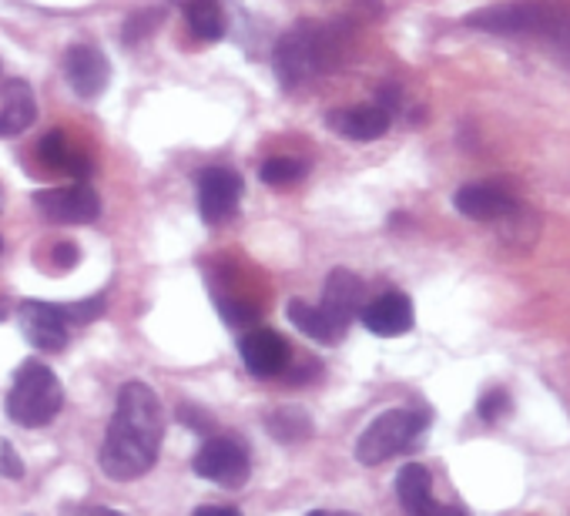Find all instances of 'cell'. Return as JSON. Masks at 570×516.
I'll list each match as a JSON object with an SVG mask.
<instances>
[{
    "label": "cell",
    "instance_id": "obj_1",
    "mask_svg": "<svg viewBox=\"0 0 570 516\" xmlns=\"http://www.w3.org/2000/svg\"><path fill=\"white\" fill-rule=\"evenodd\" d=\"M161 436H165V413L155 389L148 383H128L118 393L115 419L108 423L98 453L105 476L118 483H131L145 476L158 459Z\"/></svg>",
    "mask_w": 570,
    "mask_h": 516
},
{
    "label": "cell",
    "instance_id": "obj_2",
    "mask_svg": "<svg viewBox=\"0 0 570 516\" xmlns=\"http://www.w3.org/2000/svg\"><path fill=\"white\" fill-rule=\"evenodd\" d=\"M61 406H65L61 379L45 363L28 359L18 369L14 386L8 393V416L24 429H41L61 413Z\"/></svg>",
    "mask_w": 570,
    "mask_h": 516
},
{
    "label": "cell",
    "instance_id": "obj_3",
    "mask_svg": "<svg viewBox=\"0 0 570 516\" xmlns=\"http://www.w3.org/2000/svg\"><path fill=\"white\" fill-rule=\"evenodd\" d=\"M466 24L490 34H540L557 41L570 28V14L550 0H513V4H497L470 14Z\"/></svg>",
    "mask_w": 570,
    "mask_h": 516
},
{
    "label": "cell",
    "instance_id": "obj_4",
    "mask_svg": "<svg viewBox=\"0 0 570 516\" xmlns=\"http://www.w3.org/2000/svg\"><path fill=\"white\" fill-rule=\"evenodd\" d=\"M423 429H426L423 413L390 409L363 429V436L356 439V459L363 466H380V463L393 459L396 453H403Z\"/></svg>",
    "mask_w": 570,
    "mask_h": 516
},
{
    "label": "cell",
    "instance_id": "obj_5",
    "mask_svg": "<svg viewBox=\"0 0 570 516\" xmlns=\"http://www.w3.org/2000/svg\"><path fill=\"white\" fill-rule=\"evenodd\" d=\"M275 68L285 88H299L323 75V51H320V24L303 21L282 34L275 44Z\"/></svg>",
    "mask_w": 570,
    "mask_h": 516
},
{
    "label": "cell",
    "instance_id": "obj_6",
    "mask_svg": "<svg viewBox=\"0 0 570 516\" xmlns=\"http://www.w3.org/2000/svg\"><path fill=\"white\" fill-rule=\"evenodd\" d=\"M195 473L208 483H218L225 489H238L248 483L252 463H248V449L235 439H208L198 453H195Z\"/></svg>",
    "mask_w": 570,
    "mask_h": 516
},
{
    "label": "cell",
    "instance_id": "obj_7",
    "mask_svg": "<svg viewBox=\"0 0 570 516\" xmlns=\"http://www.w3.org/2000/svg\"><path fill=\"white\" fill-rule=\"evenodd\" d=\"M38 208L61 225H88L101 215V198L95 195L91 185L78 181L68 188H51L38 195Z\"/></svg>",
    "mask_w": 570,
    "mask_h": 516
},
{
    "label": "cell",
    "instance_id": "obj_8",
    "mask_svg": "<svg viewBox=\"0 0 570 516\" xmlns=\"http://www.w3.org/2000/svg\"><path fill=\"white\" fill-rule=\"evenodd\" d=\"M242 198V181L228 168H208L198 178V211L205 225H222L235 215Z\"/></svg>",
    "mask_w": 570,
    "mask_h": 516
},
{
    "label": "cell",
    "instance_id": "obj_9",
    "mask_svg": "<svg viewBox=\"0 0 570 516\" xmlns=\"http://www.w3.org/2000/svg\"><path fill=\"white\" fill-rule=\"evenodd\" d=\"M238 356L252 376L272 379V376H282L285 366H289V343L272 329H255L238 339Z\"/></svg>",
    "mask_w": 570,
    "mask_h": 516
},
{
    "label": "cell",
    "instance_id": "obj_10",
    "mask_svg": "<svg viewBox=\"0 0 570 516\" xmlns=\"http://www.w3.org/2000/svg\"><path fill=\"white\" fill-rule=\"evenodd\" d=\"M65 75H68V85L78 98H98L105 88H108V78H111V68H108V58L95 48V44H75L65 58Z\"/></svg>",
    "mask_w": 570,
    "mask_h": 516
},
{
    "label": "cell",
    "instance_id": "obj_11",
    "mask_svg": "<svg viewBox=\"0 0 570 516\" xmlns=\"http://www.w3.org/2000/svg\"><path fill=\"white\" fill-rule=\"evenodd\" d=\"M456 211L466 215V218H476V221H493V218H507L517 211V198L497 185V181H473V185H463L453 198Z\"/></svg>",
    "mask_w": 570,
    "mask_h": 516
},
{
    "label": "cell",
    "instance_id": "obj_12",
    "mask_svg": "<svg viewBox=\"0 0 570 516\" xmlns=\"http://www.w3.org/2000/svg\"><path fill=\"white\" fill-rule=\"evenodd\" d=\"M21 322H24V336L41 353H61L68 346V322L51 302H24Z\"/></svg>",
    "mask_w": 570,
    "mask_h": 516
},
{
    "label": "cell",
    "instance_id": "obj_13",
    "mask_svg": "<svg viewBox=\"0 0 570 516\" xmlns=\"http://www.w3.org/2000/svg\"><path fill=\"white\" fill-rule=\"evenodd\" d=\"M390 111L383 105H356V108H340L330 115L333 131H340L350 141H376L390 131Z\"/></svg>",
    "mask_w": 570,
    "mask_h": 516
},
{
    "label": "cell",
    "instance_id": "obj_14",
    "mask_svg": "<svg viewBox=\"0 0 570 516\" xmlns=\"http://www.w3.org/2000/svg\"><path fill=\"white\" fill-rule=\"evenodd\" d=\"M363 326L373 336H403L413 329V302L403 292H386L363 309Z\"/></svg>",
    "mask_w": 570,
    "mask_h": 516
},
{
    "label": "cell",
    "instance_id": "obj_15",
    "mask_svg": "<svg viewBox=\"0 0 570 516\" xmlns=\"http://www.w3.org/2000/svg\"><path fill=\"white\" fill-rule=\"evenodd\" d=\"M38 118V101L28 81H8L0 91V138H18Z\"/></svg>",
    "mask_w": 570,
    "mask_h": 516
},
{
    "label": "cell",
    "instance_id": "obj_16",
    "mask_svg": "<svg viewBox=\"0 0 570 516\" xmlns=\"http://www.w3.org/2000/svg\"><path fill=\"white\" fill-rule=\"evenodd\" d=\"M323 309L340 319L343 326L353 322V316L363 309V282L360 276L346 272V269H336L330 279H326V292H323Z\"/></svg>",
    "mask_w": 570,
    "mask_h": 516
},
{
    "label": "cell",
    "instance_id": "obj_17",
    "mask_svg": "<svg viewBox=\"0 0 570 516\" xmlns=\"http://www.w3.org/2000/svg\"><path fill=\"white\" fill-rule=\"evenodd\" d=\"M289 319L299 333H306L309 339L323 343V346H336L350 326H343L340 319H333L323 306H309V302H289Z\"/></svg>",
    "mask_w": 570,
    "mask_h": 516
},
{
    "label": "cell",
    "instance_id": "obj_18",
    "mask_svg": "<svg viewBox=\"0 0 570 516\" xmlns=\"http://www.w3.org/2000/svg\"><path fill=\"white\" fill-rule=\"evenodd\" d=\"M396 496H400V503H403V509H406L410 516L426 513V509L436 503V499H433V479H430L426 466H420V463L403 466L400 476H396Z\"/></svg>",
    "mask_w": 570,
    "mask_h": 516
},
{
    "label": "cell",
    "instance_id": "obj_19",
    "mask_svg": "<svg viewBox=\"0 0 570 516\" xmlns=\"http://www.w3.org/2000/svg\"><path fill=\"white\" fill-rule=\"evenodd\" d=\"M185 21L198 41H218L228 31V21L218 0H191V4H185Z\"/></svg>",
    "mask_w": 570,
    "mask_h": 516
},
{
    "label": "cell",
    "instance_id": "obj_20",
    "mask_svg": "<svg viewBox=\"0 0 570 516\" xmlns=\"http://www.w3.org/2000/svg\"><path fill=\"white\" fill-rule=\"evenodd\" d=\"M265 429L278 439V443H303L313 436V419L306 409L299 406H278L275 413H268Z\"/></svg>",
    "mask_w": 570,
    "mask_h": 516
},
{
    "label": "cell",
    "instance_id": "obj_21",
    "mask_svg": "<svg viewBox=\"0 0 570 516\" xmlns=\"http://www.w3.org/2000/svg\"><path fill=\"white\" fill-rule=\"evenodd\" d=\"M303 175H306V165H303L299 158H285V155L268 158V161L262 165V171H258V178H262L265 185H272V188L293 185V181H299Z\"/></svg>",
    "mask_w": 570,
    "mask_h": 516
},
{
    "label": "cell",
    "instance_id": "obj_22",
    "mask_svg": "<svg viewBox=\"0 0 570 516\" xmlns=\"http://www.w3.org/2000/svg\"><path fill=\"white\" fill-rule=\"evenodd\" d=\"M41 161L48 165V168H61V171H68V161H71V155H75V148L68 145V135L65 131H51V135H45V141H41Z\"/></svg>",
    "mask_w": 570,
    "mask_h": 516
},
{
    "label": "cell",
    "instance_id": "obj_23",
    "mask_svg": "<svg viewBox=\"0 0 570 516\" xmlns=\"http://www.w3.org/2000/svg\"><path fill=\"white\" fill-rule=\"evenodd\" d=\"M161 24V11H141V14H131L128 24H125V41L128 44H141L148 41Z\"/></svg>",
    "mask_w": 570,
    "mask_h": 516
},
{
    "label": "cell",
    "instance_id": "obj_24",
    "mask_svg": "<svg viewBox=\"0 0 570 516\" xmlns=\"http://www.w3.org/2000/svg\"><path fill=\"white\" fill-rule=\"evenodd\" d=\"M58 312L65 322H95L105 312V296H95L85 302H65V306H58Z\"/></svg>",
    "mask_w": 570,
    "mask_h": 516
},
{
    "label": "cell",
    "instance_id": "obj_25",
    "mask_svg": "<svg viewBox=\"0 0 570 516\" xmlns=\"http://www.w3.org/2000/svg\"><path fill=\"white\" fill-rule=\"evenodd\" d=\"M0 476H8V479L24 476V463H21V456L14 453V446L8 439H0Z\"/></svg>",
    "mask_w": 570,
    "mask_h": 516
},
{
    "label": "cell",
    "instance_id": "obj_26",
    "mask_svg": "<svg viewBox=\"0 0 570 516\" xmlns=\"http://www.w3.org/2000/svg\"><path fill=\"white\" fill-rule=\"evenodd\" d=\"M507 406H510L507 393H503V389H493V393H487V396L480 399V416H483L487 423H493V419H500V416L507 413Z\"/></svg>",
    "mask_w": 570,
    "mask_h": 516
},
{
    "label": "cell",
    "instance_id": "obj_27",
    "mask_svg": "<svg viewBox=\"0 0 570 516\" xmlns=\"http://www.w3.org/2000/svg\"><path fill=\"white\" fill-rule=\"evenodd\" d=\"M78 258H81V251H78L75 241H58L55 245V262H58V269H75Z\"/></svg>",
    "mask_w": 570,
    "mask_h": 516
},
{
    "label": "cell",
    "instance_id": "obj_28",
    "mask_svg": "<svg viewBox=\"0 0 570 516\" xmlns=\"http://www.w3.org/2000/svg\"><path fill=\"white\" fill-rule=\"evenodd\" d=\"M178 416H181V423H185V426H191V429H198V433H208V423L198 416V409L181 406V409H178Z\"/></svg>",
    "mask_w": 570,
    "mask_h": 516
},
{
    "label": "cell",
    "instance_id": "obj_29",
    "mask_svg": "<svg viewBox=\"0 0 570 516\" xmlns=\"http://www.w3.org/2000/svg\"><path fill=\"white\" fill-rule=\"evenodd\" d=\"M71 516H125V513H118L111 506H78Z\"/></svg>",
    "mask_w": 570,
    "mask_h": 516
},
{
    "label": "cell",
    "instance_id": "obj_30",
    "mask_svg": "<svg viewBox=\"0 0 570 516\" xmlns=\"http://www.w3.org/2000/svg\"><path fill=\"white\" fill-rule=\"evenodd\" d=\"M195 516H242V513L228 509V506H202V509H195Z\"/></svg>",
    "mask_w": 570,
    "mask_h": 516
},
{
    "label": "cell",
    "instance_id": "obj_31",
    "mask_svg": "<svg viewBox=\"0 0 570 516\" xmlns=\"http://www.w3.org/2000/svg\"><path fill=\"white\" fill-rule=\"evenodd\" d=\"M420 516H463V509H456V506H440V503H433L426 513H420Z\"/></svg>",
    "mask_w": 570,
    "mask_h": 516
},
{
    "label": "cell",
    "instance_id": "obj_32",
    "mask_svg": "<svg viewBox=\"0 0 570 516\" xmlns=\"http://www.w3.org/2000/svg\"><path fill=\"white\" fill-rule=\"evenodd\" d=\"M309 516H353V513H326V509H313Z\"/></svg>",
    "mask_w": 570,
    "mask_h": 516
},
{
    "label": "cell",
    "instance_id": "obj_33",
    "mask_svg": "<svg viewBox=\"0 0 570 516\" xmlns=\"http://www.w3.org/2000/svg\"><path fill=\"white\" fill-rule=\"evenodd\" d=\"M171 4H181L185 8V4H191V0H171Z\"/></svg>",
    "mask_w": 570,
    "mask_h": 516
}]
</instances>
